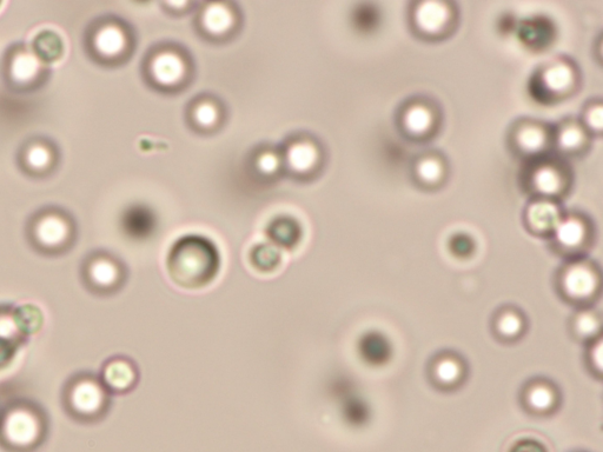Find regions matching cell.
Returning <instances> with one entry per match:
<instances>
[{
	"instance_id": "obj_1",
	"label": "cell",
	"mask_w": 603,
	"mask_h": 452,
	"mask_svg": "<svg viewBox=\"0 0 603 452\" xmlns=\"http://www.w3.org/2000/svg\"><path fill=\"white\" fill-rule=\"evenodd\" d=\"M171 282L187 291L209 287L220 271V255L210 239L188 235L172 245L167 259Z\"/></svg>"
},
{
	"instance_id": "obj_2",
	"label": "cell",
	"mask_w": 603,
	"mask_h": 452,
	"mask_svg": "<svg viewBox=\"0 0 603 452\" xmlns=\"http://www.w3.org/2000/svg\"><path fill=\"white\" fill-rule=\"evenodd\" d=\"M50 435V416L43 405L17 398L0 411V448L6 452H36Z\"/></svg>"
},
{
	"instance_id": "obj_3",
	"label": "cell",
	"mask_w": 603,
	"mask_h": 452,
	"mask_svg": "<svg viewBox=\"0 0 603 452\" xmlns=\"http://www.w3.org/2000/svg\"><path fill=\"white\" fill-rule=\"evenodd\" d=\"M78 222L64 206L43 205L33 211L25 222V238L31 249L45 257H61L75 248Z\"/></svg>"
},
{
	"instance_id": "obj_4",
	"label": "cell",
	"mask_w": 603,
	"mask_h": 452,
	"mask_svg": "<svg viewBox=\"0 0 603 452\" xmlns=\"http://www.w3.org/2000/svg\"><path fill=\"white\" fill-rule=\"evenodd\" d=\"M520 164L518 185L527 198H547L565 203L572 195L575 171L568 159L551 152Z\"/></svg>"
},
{
	"instance_id": "obj_5",
	"label": "cell",
	"mask_w": 603,
	"mask_h": 452,
	"mask_svg": "<svg viewBox=\"0 0 603 452\" xmlns=\"http://www.w3.org/2000/svg\"><path fill=\"white\" fill-rule=\"evenodd\" d=\"M582 70L571 56L558 55L536 66L528 81V92L541 105H560L580 92Z\"/></svg>"
},
{
	"instance_id": "obj_6",
	"label": "cell",
	"mask_w": 603,
	"mask_h": 452,
	"mask_svg": "<svg viewBox=\"0 0 603 452\" xmlns=\"http://www.w3.org/2000/svg\"><path fill=\"white\" fill-rule=\"evenodd\" d=\"M394 125L403 141L426 145L440 136L445 125V109L436 97L413 93L396 106Z\"/></svg>"
},
{
	"instance_id": "obj_7",
	"label": "cell",
	"mask_w": 603,
	"mask_h": 452,
	"mask_svg": "<svg viewBox=\"0 0 603 452\" xmlns=\"http://www.w3.org/2000/svg\"><path fill=\"white\" fill-rule=\"evenodd\" d=\"M553 284L555 294L574 310L595 307L601 297L600 264L589 256L566 259L556 268Z\"/></svg>"
},
{
	"instance_id": "obj_8",
	"label": "cell",
	"mask_w": 603,
	"mask_h": 452,
	"mask_svg": "<svg viewBox=\"0 0 603 452\" xmlns=\"http://www.w3.org/2000/svg\"><path fill=\"white\" fill-rule=\"evenodd\" d=\"M61 401L65 414L82 424L102 422L112 407V395L90 371L77 372L66 380Z\"/></svg>"
},
{
	"instance_id": "obj_9",
	"label": "cell",
	"mask_w": 603,
	"mask_h": 452,
	"mask_svg": "<svg viewBox=\"0 0 603 452\" xmlns=\"http://www.w3.org/2000/svg\"><path fill=\"white\" fill-rule=\"evenodd\" d=\"M406 17L413 37L428 44L448 41L461 24V10L452 0H413Z\"/></svg>"
},
{
	"instance_id": "obj_10",
	"label": "cell",
	"mask_w": 603,
	"mask_h": 452,
	"mask_svg": "<svg viewBox=\"0 0 603 452\" xmlns=\"http://www.w3.org/2000/svg\"><path fill=\"white\" fill-rule=\"evenodd\" d=\"M83 49L90 61L97 65L121 64L131 49L128 24L112 15L92 19L83 33Z\"/></svg>"
},
{
	"instance_id": "obj_11",
	"label": "cell",
	"mask_w": 603,
	"mask_h": 452,
	"mask_svg": "<svg viewBox=\"0 0 603 452\" xmlns=\"http://www.w3.org/2000/svg\"><path fill=\"white\" fill-rule=\"evenodd\" d=\"M0 75L11 92L31 95L49 84L52 69L37 57L30 44L15 42L4 50L0 58Z\"/></svg>"
},
{
	"instance_id": "obj_12",
	"label": "cell",
	"mask_w": 603,
	"mask_h": 452,
	"mask_svg": "<svg viewBox=\"0 0 603 452\" xmlns=\"http://www.w3.org/2000/svg\"><path fill=\"white\" fill-rule=\"evenodd\" d=\"M598 239V226L594 218L580 209H567L553 236L548 239V249L562 261L588 257Z\"/></svg>"
},
{
	"instance_id": "obj_13",
	"label": "cell",
	"mask_w": 603,
	"mask_h": 452,
	"mask_svg": "<svg viewBox=\"0 0 603 452\" xmlns=\"http://www.w3.org/2000/svg\"><path fill=\"white\" fill-rule=\"evenodd\" d=\"M81 281L90 294L110 297L122 291L129 271L121 258L108 250L90 251L81 263Z\"/></svg>"
},
{
	"instance_id": "obj_14",
	"label": "cell",
	"mask_w": 603,
	"mask_h": 452,
	"mask_svg": "<svg viewBox=\"0 0 603 452\" xmlns=\"http://www.w3.org/2000/svg\"><path fill=\"white\" fill-rule=\"evenodd\" d=\"M554 123L521 116L508 125L506 146L520 163L553 152Z\"/></svg>"
},
{
	"instance_id": "obj_15",
	"label": "cell",
	"mask_w": 603,
	"mask_h": 452,
	"mask_svg": "<svg viewBox=\"0 0 603 452\" xmlns=\"http://www.w3.org/2000/svg\"><path fill=\"white\" fill-rule=\"evenodd\" d=\"M61 164V146L49 136L33 135L18 146L16 165L25 177L45 181L56 174Z\"/></svg>"
},
{
	"instance_id": "obj_16",
	"label": "cell",
	"mask_w": 603,
	"mask_h": 452,
	"mask_svg": "<svg viewBox=\"0 0 603 452\" xmlns=\"http://www.w3.org/2000/svg\"><path fill=\"white\" fill-rule=\"evenodd\" d=\"M409 177L417 190L434 194L445 189L449 183L452 163L442 150H422L410 161Z\"/></svg>"
},
{
	"instance_id": "obj_17",
	"label": "cell",
	"mask_w": 603,
	"mask_h": 452,
	"mask_svg": "<svg viewBox=\"0 0 603 452\" xmlns=\"http://www.w3.org/2000/svg\"><path fill=\"white\" fill-rule=\"evenodd\" d=\"M562 392L552 378L530 377L519 391V403L529 416L547 418L558 414L562 407Z\"/></svg>"
},
{
	"instance_id": "obj_18",
	"label": "cell",
	"mask_w": 603,
	"mask_h": 452,
	"mask_svg": "<svg viewBox=\"0 0 603 452\" xmlns=\"http://www.w3.org/2000/svg\"><path fill=\"white\" fill-rule=\"evenodd\" d=\"M469 376V365L460 352L452 349L437 351L427 364V378L434 389L445 394L460 390Z\"/></svg>"
},
{
	"instance_id": "obj_19",
	"label": "cell",
	"mask_w": 603,
	"mask_h": 452,
	"mask_svg": "<svg viewBox=\"0 0 603 452\" xmlns=\"http://www.w3.org/2000/svg\"><path fill=\"white\" fill-rule=\"evenodd\" d=\"M565 205L553 199L527 198L522 210V225L530 236L548 241L566 212Z\"/></svg>"
},
{
	"instance_id": "obj_20",
	"label": "cell",
	"mask_w": 603,
	"mask_h": 452,
	"mask_svg": "<svg viewBox=\"0 0 603 452\" xmlns=\"http://www.w3.org/2000/svg\"><path fill=\"white\" fill-rule=\"evenodd\" d=\"M593 142L594 138L576 116H566L554 123L553 152L568 161L586 157Z\"/></svg>"
},
{
	"instance_id": "obj_21",
	"label": "cell",
	"mask_w": 603,
	"mask_h": 452,
	"mask_svg": "<svg viewBox=\"0 0 603 452\" xmlns=\"http://www.w3.org/2000/svg\"><path fill=\"white\" fill-rule=\"evenodd\" d=\"M98 377L112 396H125L137 388L141 371L131 357L115 355L102 364Z\"/></svg>"
},
{
	"instance_id": "obj_22",
	"label": "cell",
	"mask_w": 603,
	"mask_h": 452,
	"mask_svg": "<svg viewBox=\"0 0 603 452\" xmlns=\"http://www.w3.org/2000/svg\"><path fill=\"white\" fill-rule=\"evenodd\" d=\"M489 328L496 341L506 345L516 344L527 335L529 319L518 305L505 303L493 312Z\"/></svg>"
},
{
	"instance_id": "obj_23",
	"label": "cell",
	"mask_w": 603,
	"mask_h": 452,
	"mask_svg": "<svg viewBox=\"0 0 603 452\" xmlns=\"http://www.w3.org/2000/svg\"><path fill=\"white\" fill-rule=\"evenodd\" d=\"M602 316L596 307L575 309L568 319L569 335L573 341L587 345L601 338Z\"/></svg>"
},
{
	"instance_id": "obj_24",
	"label": "cell",
	"mask_w": 603,
	"mask_h": 452,
	"mask_svg": "<svg viewBox=\"0 0 603 452\" xmlns=\"http://www.w3.org/2000/svg\"><path fill=\"white\" fill-rule=\"evenodd\" d=\"M30 46L37 57L50 66L61 61L65 55L64 39L52 29L39 30L33 36Z\"/></svg>"
},
{
	"instance_id": "obj_25",
	"label": "cell",
	"mask_w": 603,
	"mask_h": 452,
	"mask_svg": "<svg viewBox=\"0 0 603 452\" xmlns=\"http://www.w3.org/2000/svg\"><path fill=\"white\" fill-rule=\"evenodd\" d=\"M578 117L580 123L594 139L602 136L603 102L601 97L588 98L583 102Z\"/></svg>"
},
{
	"instance_id": "obj_26",
	"label": "cell",
	"mask_w": 603,
	"mask_h": 452,
	"mask_svg": "<svg viewBox=\"0 0 603 452\" xmlns=\"http://www.w3.org/2000/svg\"><path fill=\"white\" fill-rule=\"evenodd\" d=\"M503 452H554L552 444L538 432H520L506 444Z\"/></svg>"
},
{
	"instance_id": "obj_27",
	"label": "cell",
	"mask_w": 603,
	"mask_h": 452,
	"mask_svg": "<svg viewBox=\"0 0 603 452\" xmlns=\"http://www.w3.org/2000/svg\"><path fill=\"white\" fill-rule=\"evenodd\" d=\"M154 72L158 81L162 83L175 82L183 72L181 59L171 53L158 56L154 64Z\"/></svg>"
},
{
	"instance_id": "obj_28",
	"label": "cell",
	"mask_w": 603,
	"mask_h": 452,
	"mask_svg": "<svg viewBox=\"0 0 603 452\" xmlns=\"http://www.w3.org/2000/svg\"><path fill=\"white\" fill-rule=\"evenodd\" d=\"M583 352V361H585L586 369L593 378L602 380V337L596 341L585 345Z\"/></svg>"
},
{
	"instance_id": "obj_29",
	"label": "cell",
	"mask_w": 603,
	"mask_h": 452,
	"mask_svg": "<svg viewBox=\"0 0 603 452\" xmlns=\"http://www.w3.org/2000/svg\"><path fill=\"white\" fill-rule=\"evenodd\" d=\"M317 158V151L314 146L300 144L295 146L290 152V162L295 166L296 169H307L311 164L313 165Z\"/></svg>"
},
{
	"instance_id": "obj_30",
	"label": "cell",
	"mask_w": 603,
	"mask_h": 452,
	"mask_svg": "<svg viewBox=\"0 0 603 452\" xmlns=\"http://www.w3.org/2000/svg\"><path fill=\"white\" fill-rule=\"evenodd\" d=\"M254 265L261 271H271L280 263V255L267 245L263 244L254 254Z\"/></svg>"
},
{
	"instance_id": "obj_31",
	"label": "cell",
	"mask_w": 603,
	"mask_h": 452,
	"mask_svg": "<svg viewBox=\"0 0 603 452\" xmlns=\"http://www.w3.org/2000/svg\"><path fill=\"white\" fill-rule=\"evenodd\" d=\"M205 22H207L211 30H224L230 24L229 12L221 8L211 9L208 11L207 17H205Z\"/></svg>"
},
{
	"instance_id": "obj_32",
	"label": "cell",
	"mask_w": 603,
	"mask_h": 452,
	"mask_svg": "<svg viewBox=\"0 0 603 452\" xmlns=\"http://www.w3.org/2000/svg\"><path fill=\"white\" fill-rule=\"evenodd\" d=\"M276 242L284 245V247H288V245L293 244L296 241L297 231L295 226H290L287 223L280 224V226H275L273 231Z\"/></svg>"
},
{
	"instance_id": "obj_33",
	"label": "cell",
	"mask_w": 603,
	"mask_h": 452,
	"mask_svg": "<svg viewBox=\"0 0 603 452\" xmlns=\"http://www.w3.org/2000/svg\"><path fill=\"white\" fill-rule=\"evenodd\" d=\"M17 345L0 338V367H4L5 364L11 361V358L15 355Z\"/></svg>"
},
{
	"instance_id": "obj_34",
	"label": "cell",
	"mask_w": 603,
	"mask_h": 452,
	"mask_svg": "<svg viewBox=\"0 0 603 452\" xmlns=\"http://www.w3.org/2000/svg\"><path fill=\"white\" fill-rule=\"evenodd\" d=\"M571 452H588V451H585V450H574V451H571Z\"/></svg>"
},
{
	"instance_id": "obj_35",
	"label": "cell",
	"mask_w": 603,
	"mask_h": 452,
	"mask_svg": "<svg viewBox=\"0 0 603 452\" xmlns=\"http://www.w3.org/2000/svg\"><path fill=\"white\" fill-rule=\"evenodd\" d=\"M2 408H3V405H2V404H0V411H2Z\"/></svg>"
},
{
	"instance_id": "obj_36",
	"label": "cell",
	"mask_w": 603,
	"mask_h": 452,
	"mask_svg": "<svg viewBox=\"0 0 603 452\" xmlns=\"http://www.w3.org/2000/svg\"><path fill=\"white\" fill-rule=\"evenodd\" d=\"M0 5H2V2H0Z\"/></svg>"
}]
</instances>
